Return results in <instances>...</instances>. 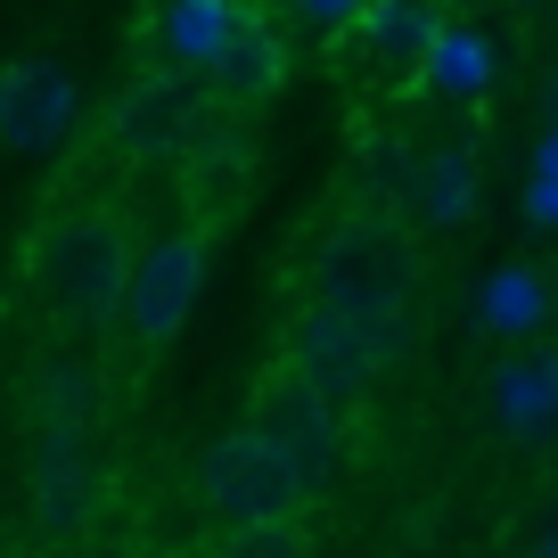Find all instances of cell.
<instances>
[{
    "label": "cell",
    "mask_w": 558,
    "mask_h": 558,
    "mask_svg": "<svg viewBox=\"0 0 558 558\" xmlns=\"http://www.w3.org/2000/svg\"><path fill=\"white\" fill-rule=\"evenodd\" d=\"M525 558H558V525H542V542H534Z\"/></svg>",
    "instance_id": "cell-20"
},
{
    "label": "cell",
    "mask_w": 558,
    "mask_h": 558,
    "mask_svg": "<svg viewBox=\"0 0 558 558\" xmlns=\"http://www.w3.org/2000/svg\"><path fill=\"white\" fill-rule=\"evenodd\" d=\"M518 206H525V222H534V230H558V173H525Z\"/></svg>",
    "instance_id": "cell-18"
},
{
    "label": "cell",
    "mask_w": 558,
    "mask_h": 558,
    "mask_svg": "<svg viewBox=\"0 0 558 558\" xmlns=\"http://www.w3.org/2000/svg\"><path fill=\"white\" fill-rule=\"evenodd\" d=\"M304 288L337 313L369 320L386 337V362L411 353V304H418V239L402 214L386 206H353L345 222L320 230L313 263H304Z\"/></svg>",
    "instance_id": "cell-1"
},
{
    "label": "cell",
    "mask_w": 558,
    "mask_h": 558,
    "mask_svg": "<svg viewBox=\"0 0 558 558\" xmlns=\"http://www.w3.org/2000/svg\"><path fill=\"white\" fill-rule=\"evenodd\" d=\"M206 83H214V99H222V107L279 99V83H288V41H279V25L263 17V9H246V17L230 25V41L214 50Z\"/></svg>",
    "instance_id": "cell-9"
},
{
    "label": "cell",
    "mask_w": 558,
    "mask_h": 558,
    "mask_svg": "<svg viewBox=\"0 0 558 558\" xmlns=\"http://www.w3.org/2000/svg\"><path fill=\"white\" fill-rule=\"evenodd\" d=\"M418 206V222L427 230H460L476 214V157L460 148V140H444V148H427V157L411 165V190H402Z\"/></svg>",
    "instance_id": "cell-12"
},
{
    "label": "cell",
    "mask_w": 558,
    "mask_h": 558,
    "mask_svg": "<svg viewBox=\"0 0 558 558\" xmlns=\"http://www.w3.org/2000/svg\"><path fill=\"white\" fill-rule=\"evenodd\" d=\"M222 123V99H214V83L197 66H148L132 74V83L116 90V107H107V148H116L123 165H190L197 140Z\"/></svg>",
    "instance_id": "cell-3"
},
{
    "label": "cell",
    "mask_w": 558,
    "mask_h": 558,
    "mask_svg": "<svg viewBox=\"0 0 558 558\" xmlns=\"http://www.w3.org/2000/svg\"><path fill=\"white\" fill-rule=\"evenodd\" d=\"M418 90H436V99H452V107L485 99V90H493V41L476 34V25L444 17L436 50H427V66H418Z\"/></svg>",
    "instance_id": "cell-14"
},
{
    "label": "cell",
    "mask_w": 558,
    "mask_h": 558,
    "mask_svg": "<svg viewBox=\"0 0 558 558\" xmlns=\"http://www.w3.org/2000/svg\"><path fill=\"white\" fill-rule=\"evenodd\" d=\"M288 369H304V378H313L320 395H337V402H362L369 386H378V369H395V362H386V337L369 329V320H353V313H337V304L313 296L288 320Z\"/></svg>",
    "instance_id": "cell-7"
},
{
    "label": "cell",
    "mask_w": 558,
    "mask_h": 558,
    "mask_svg": "<svg viewBox=\"0 0 558 558\" xmlns=\"http://www.w3.org/2000/svg\"><path fill=\"white\" fill-rule=\"evenodd\" d=\"M493 427L509 444H558V353H518L493 369Z\"/></svg>",
    "instance_id": "cell-11"
},
{
    "label": "cell",
    "mask_w": 558,
    "mask_h": 558,
    "mask_svg": "<svg viewBox=\"0 0 558 558\" xmlns=\"http://www.w3.org/2000/svg\"><path fill=\"white\" fill-rule=\"evenodd\" d=\"M197 296H206V230H165L157 246H140L132 288H123V329L140 345H173L190 329Z\"/></svg>",
    "instance_id": "cell-6"
},
{
    "label": "cell",
    "mask_w": 558,
    "mask_h": 558,
    "mask_svg": "<svg viewBox=\"0 0 558 558\" xmlns=\"http://www.w3.org/2000/svg\"><path fill=\"white\" fill-rule=\"evenodd\" d=\"M436 34H444V0H369L362 17H353L362 58L378 74H395V83H418V66H427Z\"/></svg>",
    "instance_id": "cell-10"
},
{
    "label": "cell",
    "mask_w": 558,
    "mask_h": 558,
    "mask_svg": "<svg viewBox=\"0 0 558 558\" xmlns=\"http://www.w3.org/2000/svg\"><path fill=\"white\" fill-rule=\"evenodd\" d=\"M132 263H140V246H132L116 206H66L25 246V279H34L41 313L66 320V329H99V320L123 313Z\"/></svg>",
    "instance_id": "cell-2"
},
{
    "label": "cell",
    "mask_w": 558,
    "mask_h": 558,
    "mask_svg": "<svg viewBox=\"0 0 558 558\" xmlns=\"http://www.w3.org/2000/svg\"><path fill=\"white\" fill-rule=\"evenodd\" d=\"M239 17H246V0H157V58L206 74Z\"/></svg>",
    "instance_id": "cell-13"
},
{
    "label": "cell",
    "mask_w": 558,
    "mask_h": 558,
    "mask_svg": "<svg viewBox=\"0 0 558 558\" xmlns=\"http://www.w3.org/2000/svg\"><path fill=\"white\" fill-rule=\"evenodd\" d=\"M222 558H313V542H304L296 518H279V525H246V534H230Z\"/></svg>",
    "instance_id": "cell-16"
},
{
    "label": "cell",
    "mask_w": 558,
    "mask_h": 558,
    "mask_svg": "<svg viewBox=\"0 0 558 558\" xmlns=\"http://www.w3.org/2000/svg\"><path fill=\"white\" fill-rule=\"evenodd\" d=\"M518 9H525V0H518Z\"/></svg>",
    "instance_id": "cell-21"
},
{
    "label": "cell",
    "mask_w": 558,
    "mask_h": 558,
    "mask_svg": "<svg viewBox=\"0 0 558 558\" xmlns=\"http://www.w3.org/2000/svg\"><path fill=\"white\" fill-rule=\"evenodd\" d=\"M255 427L296 460V476L313 493H329L337 476H345V460H353V402L320 395V386L304 378V369H288V362L255 386Z\"/></svg>",
    "instance_id": "cell-5"
},
{
    "label": "cell",
    "mask_w": 558,
    "mask_h": 558,
    "mask_svg": "<svg viewBox=\"0 0 558 558\" xmlns=\"http://www.w3.org/2000/svg\"><path fill=\"white\" fill-rule=\"evenodd\" d=\"M74 107H83V90H74V74L58 66V58L0 66V148H9V157L58 148V140L74 132Z\"/></svg>",
    "instance_id": "cell-8"
},
{
    "label": "cell",
    "mask_w": 558,
    "mask_h": 558,
    "mask_svg": "<svg viewBox=\"0 0 558 558\" xmlns=\"http://www.w3.org/2000/svg\"><path fill=\"white\" fill-rule=\"evenodd\" d=\"M534 173H558V116H550V132L534 140Z\"/></svg>",
    "instance_id": "cell-19"
},
{
    "label": "cell",
    "mask_w": 558,
    "mask_h": 558,
    "mask_svg": "<svg viewBox=\"0 0 558 558\" xmlns=\"http://www.w3.org/2000/svg\"><path fill=\"white\" fill-rule=\"evenodd\" d=\"M288 9H296L313 34H353V17H362L369 0H288Z\"/></svg>",
    "instance_id": "cell-17"
},
{
    "label": "cell",
    "mask_w": 558,
    "mask_h": 558,
    "mask_svg": "<svg viewBox=\"0 0 558 558\" xmlns=\"http://www.w3.org/2000/svg\"><path fill=\"white\" fill-rule=\"evenodd\" d=\"M197 501H206L214 525L246 534V525L304 518L313 485H304L296 460H288V452H279V444L255 427V418H246V427H230V436H214L206 452H197Z\"/></svg>",
    "instance_id": "cell-4"
},
{
    "label": "cell",
    "mask_w": 558,
    "mask_h": 558,
    "mask_svg": "<svg viewBox=\"0 0 558 558\" xmlns=\"http://www.w3.org/2000/svg\"><path fill=\"white\" fill-rule=\"evenodd\" d=\"M542 320H550V279H542L534 263L485 271V288H476V329L485 337H534Z\"/></svg>",
    "instance_id": "cell-15"
}]
</instances>
